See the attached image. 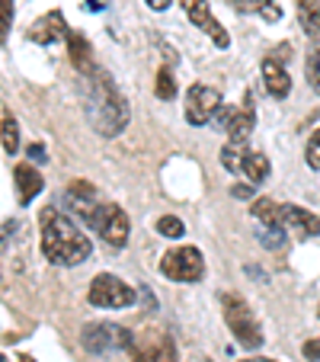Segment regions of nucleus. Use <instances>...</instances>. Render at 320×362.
Returning a JSON list of instances; mask_svg holds the SVG:
<instances>
[{
    "mask_svg": "<svg viewBox=\"0 0 320 362\" xmlns=\"http://www.w3.org/2000/svg\"><path fill=\"white\" fill-rule=\"evenodd\" d=\"M81 83H83V110H87V119L96 129V135L102 138L122 135V129L129 125V103L112 83V77L96 64V68L83 71Z\"/></svg>",
    "mask_w": 320,
    "mask_h": 362,
    "instance_id": "obj_1",
    "label": "nucleus"
},
{
    "mask_svg": "<svg viewBox=\"0 0 320 362\" xmlns=\"http://www.w3.org/2000/svg\"><path fill=\"white\" fill-rule=\"evenodd\" d=\"M39 228H42V253L48 263L55 267H81L90 260L93 244L90 238L58 209H42L39 215Z\"/></svg>",
    "mask_w": 320,
    "mask_h": 362,
    "instance_id": "obj_2",
    "label": "nucleus"
},
{
    "mask_svg": "<svg viewBox=\"0 0 320 362\" xmlns=\"http://www.w3.org/2000/svg\"><path fill=\"white\" fill-rule=\"evenodd\" d=\"M221 305H225L227 327H231V334L237 337L240 346L244 349H259L263 346V334H259V324H256V317H253L250 305H247L240 295H225Z\"/></svg>",
    "mask_w": 320,
    "mask_h": 362,
    "instance_id": "obj_3",
    "label": "nucleus"
},
{
    "mask_svg": "<svg viewBox=\"0 0 320 362\" xmlns=\"http://www.w3.org/2000/svg\"><path fill=\"white\" fill-rule=\"evenodd\" d=\"M90 305L93 308H109V311H122V308L135 305V288L129 282H122L119 276L112 273H100L93 282H90V292H87Z\"/></svg>",
    "mask_w": 320,
    "mask_h": 362,
    "instance_id": "obj_4",
    "label": "nucleus"
},
{
    "mask_svg": "<svg viewBox=\"0 0 320 362\" xmlns=\"http://www.w3.org/2000/svg\"><path fill=\"white\" fill-rule=\"evenodd\" d=\"M90 225H93V231L100 234L109 247H125L129 244L131 225H129V215H125L122 205H116V202L96 205V212L90 215Z\"/></svg>",
    "mask_w": 320,
    "mask_h": 362,
    "instance_id": "obj_5",
    "label": "nucleus"
},
{
    "mask_svg": "<svg viewBox=\"0 0 320 362\" xmlns=\"http://www.w3.org/2000/svg\"><path fill=\"white\" fill-rule=\"evenodd\" d=\"M160 273L173 282H198L205 276V260L198 247H173L160 260Z\"/></svg>",
    "mask_w": 320,
    "mask_h": 362,
    "instance_id": "obj_6",
    "label": "nucleus"
},
{
    "mask_svg": "<svg viewBox=\"0 0 320 362\" xmlns=\"http://www.w3.org/2000/svg\"><path fill=\"white\" fill-rule=\"evenodd\" d=\"M131 340H135V334L119 327V324H87L81 334L83 349H90L93 356L116 353V349H131Z\"/></svg>",
    "mask_w": 320,
    "mask_h": 362,
    "instance_id": "obj_7",
    "label": "nucleus"
},
{
    "mask_svg": "<svg viewBox=\"0 0 320 362\" xmlns=\"http://www.w3.org/2000/svg\"><path fill=\"white\" fill-rule=\"evenodd\" d=\"M131 359L135 362H177V343L170 334L164 330H141V334L131 340Z\"/></svg>",
    "mask_w": 320,
    "mask_h": 362,
    "instance_id": "obj_8",
    "label": "nucleus"
},
{
    "mask_svg": "<svg viewBox=\"0 0 320 362\" xmlns=\"http://www.w3.org/2000/svg\"><path fill=\"white\" fill-rule=\"evenodd\" d=\"M225 103H221V93L208 83H192L186 90V122L189 125H208L215 119V112L221 110Z\"/></svg>",
    "mask_w": 320,
    "mask_h": 362,
    "instance_id": "obj_9",
    "label": "nucleus"
},
{
    "mask_svg": "<svg viewBox=\"0 0 320 362\" xmlns=\"http://www.w3.org/2000/svg\"><path fill=\"white\" fill-rule=\"evenodd\" d=\"M179 7L189 13V20H192V26H198L205 35H208L211 42L218 48H227L231 45V35H227V29L221 26L218 20H215V13H211V7H208V0H179Z\"/></svg>",
    "mask_w": 320,
    "mask_h": 362,
    "instance_id": "obj_10",
    "label": "nucleus"
},
{
    "mask_svg": "<svg viewBox=\"0 0 320 362\" xmlns=\"http://www.w3.org/2000/svg\"><path fill=\"white\" fill-rule=\"evenodd\" d=\"M282 218H285V228L301 238H320V218L301 205H282Z\"/></svg>",
    "mask_w": 320,
    "mask_h": 362,
    "instance_id": "obj_11",
    "label": "nucleus"
},
{
    "mask_svg": "<svg viewBox=\"0 0 320 362\" xmlns=\"http://www.w3.org/2000/svg\"><path fill=\"white\" fill-rule=\"evenodd\" d=\"M13 183H16V199H20V205H29L42 189H45V180H42V173L35 170L32 164H20V167H16V170H13Z\"/></svg>",
    "mask_w": 320,
    "mask_h": 362,
    "instance_id": "obj_12",
    "label": "nucleus"
},
{
    "mask_svg": "<svg viewBox=\"0 0 320 362\" xmlns=\"http://www.w3.org/2000/svg\"><path fill=\"white\" fill-rule=\"evenodd\" d=\"M71 29L64 26V16L61 13H48L29 29V39L39 42V45H55L58 39H68Z\"/></svg>",
    "mask_w": 320,
    "mask_h": 362,
    "instance_id": "obj_13",
    "label": "nucleus"
},
{
    "mask_svg": "<svg viewBox=\"0 0 320 362\" xmlns=\"http://www.w3.org/2000/svg\"><path fill=\"white\" fill-rule=\"evenodd\" d=\"M263 83L269 90V96H275V100H285L292 93V77H288V71L275 58H266L263 62Z\"/></svg>",
    "mask_w": 320,
    "mask_h": 362,
    "instance_id": "obj_14",
    "label": "nucleus"
},
{
    "mask_svg": "<svg viewBox=\"0 0 320 362\" xmlns=\"http://www.w3.org/2000/svg\"><path fill=\"white\" fill-rule=\"evenodd\" d=\"M64 202H68L71 209H74L81 218H87V221H90V215L96 212V205H100L96 202V189L90 183H83V180H77V183L64 192Z\"/></svg>",
    "mask_w": 320,
    "mask_h": 362,
    "instance_id": "obj_15",
    "label": "nucleus"
},
{
    "mask_svg": "<svg viewBox=\"0 0 320 362\" xmlns=\"http://www.w3.org/2000/svg\"><path fill=\"white\" fill-rule=\"evenodd\" d=\"M250 215H253V218H256L263 228H269V231H288V228H285V218H282V205L273 202V199H253Z\"/></svg>",
    "mask_w": 320,
    "mask_h": 362,
    "instance_id": "obj_16",
    "label": "nucleus"
},
{
    "mask_svg": "<svg viewBox=\"0 0 320 362\" xmlns=\"http://www.w3.org/2000/svg\"><path fill=\"white\" fill-rule=\"evenodd\" d=\"M253 129H256V112H253L250 100H247V106L234 110L231 125H227V141H240V144H247V138H250V132H253Z\"/></svg>",
    "mask_w": 320,
    "mask_h": 362,
    "instance_id": "obj_17",
    "label": "nucleus"
},
{
    "mask_svg": "<svg viewBox=\"0 0 320 362\" xmlns=\"http://www.w3.org/2000/svg\"><path fill=\"white\" fill-rule=\"evenodd\" d=\"M269 158L266 154H259V151H247L244 154V164H240V173L247 177V183L250 186H259V183H266L269 180Z\"/></svg>",
    "mask_w": 320,
    "mask_h": 362,
    "instance_id": "obj_18",
    "label": "nucleus"
},
{
    "mask_svg": "<svg viewBox=\"0 0 320 362\" xmlns=\"http://www.w3.org/2000/svg\"><path fill=\"white\" fill-rule=\"evenodd\" d=\"M68 52H71V64L77 68V74H83V71H90V68H96V62H93V52H90V45H87V39L83 35H77V33H68Z\"/></svg>",
    "mask_w": 320,
    "mask_h": 362,
    "instance_id": "obj_19",
    "label": "nucleus"
},
{
    "mask_svg": "<svg viewBox=\"0 0 320 362\" xmlns=\"http://www.w3.org/2000/svg\"><path fill=\"white\" fill-rule=\"evenodd\" d=\"M234 7L244 10V13H256L266 23H279L282 20V7L275 0H234Z\"/></svg>",
    "mask_w": 320,
    "mask_h": 362,
    "instance_id": "obj_20",
    "label": "nucleus"
},
{
    "mask_svg": "<svg viewBox=\"0 0 320 362\" xmlns=\"http://www.w3.org/2000/svg\"><path fill=\"white\" fill-rule=\"evenodd\" d=\"M0 141H4V154L20 151V122L10 112H4V119H0Z\"/></svg>",
    "mask_w": 320,
    "mask_h": 362,
    "instance_id": "obj_21",
    "label": "nucleus"
},
{
    "mask_svg": "<svg viewBox=\"0 0 320 362\" xmlns=\"http://www.w3.org/2000/svg\"><path fill=\"white\" fill-rule=\"evenodd\" d=\"M298 20L307 35H320V0L311 4H298Z\"/></svg>",
    "mask_w": 320,
    "mask_h": 362,
    "instance_id": "obj_22",
    "label": "nucleus"
},
{
    "mask_svg": "<svg viewBox=\"0 0 320 362\" xmlns=\"http://www.w3.org/2000/svg\"><path fill=\"white\" fill-rule=\"evenodd\" d=\"M244 154H247V144L240 141H227L221 148V167L231 173H240V164H244Z\"/></svg>",
    "mask_w": 320,
    "mask_h": 362,
    "instance_id": "obj_23",
    "label": "nucleus"
},
{
    "mask_svg": "<svg viewBox=\"0 0 320 362\" xmlns=\"http://www.w3.org/2000/svg\"><path fill=\"white\" fill-rule=\"evenodd\" d=\"M154 90H157V96H160V100H173V96H177V81H173L170 68H160V71H157Z\"/></svg>",
    "mask_w": 320,
    "mask_h": 362,
    "instance_id": "obj_24",
    "label": "nucleus"
},
{
    "mask_svg": "<svg viewBox=\"0 0 320 362\" xmlns=\"http://www.w3.org/2000/svg\"><path fill=\"white\" fill-rule=\"evenodd\" d=\"M13 29V0H0V45H7Z\"/></svg>",
    "mask_w": 320,
    "mask_h": 362,
    "instance_id": "obj_25",
    "label": "nucleus"
},
{
    "mask_svg": "<svg viewBox=\"0 0 320 362\" xmlns=\"http://www.w3.org/2000/svg\"><path fill=\"white\" fill-rule=\"evenodd\" d=\"M157 231L164 234V238H183L186 225L177 218V215H164V218H157Z\"/></svg>",
    "mask_w": 320,
    "mask_h": 362,
    "instance_id": "obj_26",
    "label": "nucleus"
},
{
    "mask_svg": "<svg viewBox=\"0 0 320 362\" xmlns=\"http://www.w3.org/2000/svg\"><path fill=\"white\" fill-rule=\"evenodd\" d=\"M307 81H311V87L317 90V96H320V45H314L311 52H307Z\"/></svg>",
    "mask_w": 320,
    "mask_h": 362,
    "instance_id": "obj_27",
    "label": "nucleus"
},
{
    "mask_svg": "<svg viewBox=\"0 0 320 362\" xmlns=\"http://www.w3.org/2000/svg\"><path fill=\"white\" fill-rule=\"evenodd\" d=\"M307 167L311 170H320V129L311 135V141H307V154H304Z\"/></svg>",
    "mask_w": 320,
    "mask_h": 362,
    "instance_id": "obj_28",
    "label": "nucleus"
},
{
    "mask_svg": "<svg viewBox=\"0 0 320 362\" xmlns=\"http://www.w3.org/2000/svg\"><path fill=\"white\" fill-rule=\"evenodd\" d=\"M259 234V240H263L266 247H285V231H269V228H263V231H256Z\"/></svg>",
    "mask_w": 320,
    "mask_h": 362,
    "instance_id": "obj_29",
    "label": "nucleus"
},
{
    "mask_svg": "<svg viewBox=\"0 0 320 362\" xmlns=\"http://www.w3.org/2000/svg\"><path fill=\"white\" fill-rule=\"evenodd\" d=\"M231 116H234V110H231V106H221V110L215 112V119H211V125H215V132H227V125H231Z\"/></svg>",
    "mask_w": 320,
    "mask_h": 362,
    "instance_id": "obj_30",
    "label": "nucleus"
},
{
    "mask_svg": "<svg viewBox=\"0 0 320 362\" xmlns=\"http://www.w3.org/2000/svg\"><path fill=\"white\" fill-rule=\"evenodd\" d=\"M304 359L320 362V340H307L304 343Z\"/></svg>",
    "mask_w": 320,
    "mask_h": 362,
    "instance_id": "obj_31",
    "label": "nucleus"
},
{
    "mask_svg": "<svg viewBox=\"0 0 320 362\" xmlns=\"http://www.w3.org/2000/svg\"><path fill=\"white\" fill-rule=\"evenodd\" d=\"M45 148L42 144H29V160H35V164H45Z\"/></svg>",
    "mask_w": 320,
    "mask_h": 362,
    "instance_id": "obj_32",
    "label": "nucleus"
},
{
    "mask_svg": "<svg viewBox=\"0 0 320 362\" xmlns=\"http://www.w3.org/2000/svg\"><path fill=\"white\" fill-rule=\"evenodd\" d=\"M141 298H144V311H157V298L150 295L148 286H141Z\"/></svg>",
    "mask_w": 320,
    "mask_h": 362,
    "instance_id": "obj_33",
    "label": "nucleus"
},
{
    "mask_svg": "<svg viewBox=\"0 0 320 362\" xmlns=\"http://www.w3.org/2000/svg\"><path fill=\"white\" fill-rule=\"evenodd\" d=\"M144 4H148L150 10H167L170 7V0H144Z\"/></svg>",
    "mask_w": 320,
    "mask_h": 362,
    "instance_id": "obj_34",
    "label": "nucleus"
},
{
    "mask_svg": "<svg viewBox=\"0 0 320 362\" xmlns=\"http://www.w3.org/2000/svg\"><path fill=\"white\" fill-rule=\"evenodd\" d=\"M231 192H234L237 199H250V192H253V189H250V186H234Z\"/></svg>",
    "mask_w": 320,
    "mask_h": 362,
    "instance_id": "obj_35",
    "label": "nucleus"
},
{
    "mask_svg": "<svg viewBox=\"0 0 320 362\" xmlns=\"http://www.w3.org/2000/svg\"><path fill=\"white\" fill-rule=\"evenodd\" d=\"M87 7L90 10H106L109 7V0H87Z\"/></svg>",
    "mask_w": 320,
    "mask_h": 362,
    "instance_id": "obj_36",
    "label": "nucleus"
},
{
    "mask_svg": "<svg viewBox=\"0 0 320 362\" xmlns=\"http://www.w3.org/2000/svg\"><path fill=\"white\" fill-rule=\"evenodd\" d=\"M240 362H275V359H263V356H250V359H240Z\"/></svg>",
    "mask_w": 320,
    "mask_h": 362,
    "instance_id": "obj_37",
    "label": "nucleus"
},
{
    "mask_svg": "<svg viewBox=\"0 0 320 362\" xmlns=\"http://www.w3.org/2000/svg\"><path fill=\"white\" fill-rule=\"evenodd\" d=\"M298 4H311V0H298Z\"/></svg>",
    "mask_w": 320,
    "mask_h": 362,
    "instance_id": "obj_38",
    "label": "nucleus"
},
{
    "mask_svg": "<svg viewBox=\"0 0 320 362\" xmlns=\"http://www.w3.org/2000/svg\"><path fill=\"white\" fill-rule=\"evenodd\" d=\"M0 362H4V353H0Z\"/></svg>",
    "mask_w": 320,
    "mask_h": 362,
    "instance_id": "obj_39",
    "label": "nucleus"
},
{
    "mask_svg": "<svg viewBox=\"0 0 320 362\" xmlns=\"http://www.w3.org/2000/svg\"><path fill=\"white\" fill-rule=\"evenodd\" d=\"M317 315H320V311H317Z\"/></svg>",
    "mask_w": 320,
    "mask_h": 362,
    "instance_id": "obj_40",
    "label": "nucleus"
}]
</instances>
